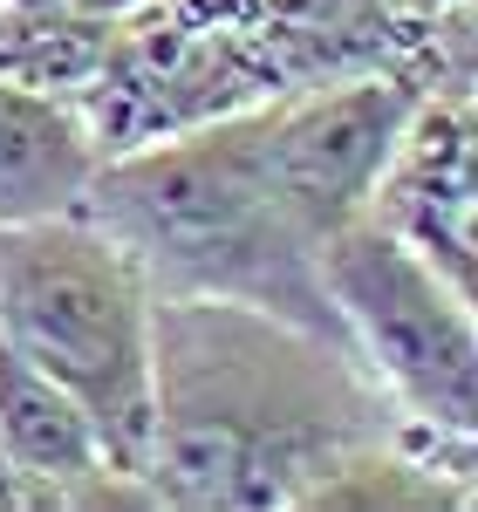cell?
<instances>
[{
	"instance_id": "cell-6",
	"label": "cell",
	"mask_w": 478,
	"mask_h": 512,
	"mask_svg": "<svg viewBox=\"0 0 478 512\" xmlns=\"http://www.w3.org/2000/svg\"><path fill=\"white\" fill-rule=\"evenodd\" d=\"M96 164H103V144L76 96L0 76V226L82 212Z\"/></svg>"
},
{
	"instance_id": "cell-3",
	"label": "cell",
	"mask_w": 478,
	"mask_h": 512,
	"mask_svg": "<svg viewBox=\"0 0 478 512\" xmlns=\"http://www.w3.org/2000/svg\"><path fill=\"white\" fill-rule=\"evenodd\" d=\"M0 342L55 376L123 478L151 451V280L82 212L0 226Z\"/></svg>"
},
{
	"instance_id": "cell-5",
	"label": "cell",
	"mask_w": 478,
	"mask_h": 512,
	"mask_svg": "<svg viewBox=\"0 0 478 512\" xmlns=\"http://www.w3.org/2000/svg\"><path fill=\"white\" fill-rule=\"evenodd\" d=\"M376 226L431 260L465 301H478V130L472 89H424L403 117L376 192L362 205Z\"/></svg>"
},
{
	"instance_id": "cell-1",
	"label": "cell",
	"mask_w": 478,
	"mask_h": 512,
	"mask_svg": "<svg viewBox=\"0 0 478 512\" xmlns=\"http://www.w3.org/2000/svg\"><path fill=\"white\" fill-rule=\"evenodd\" d=\"M390 444L424 437L342 335L226 294H151V451L137 472L151 506H321L335 478Z\"/></svg>"
},
{
	"instance_id": "cell-4",
	"label": "cell",
	"mask_w": 478,
	"mask_h": 512,
	"mask_svg": "<svg viewBox=\"0 0 478 512\" xmlns=\"http://www.w3.org/2000/svg\"><path fill=\"white\" fill-rule=\"evenodd\" d=\"M321 294L376 390L438 451L472 458L478 437V321L451 280L369 212L342 219L315 253Z\"/></svg>"
},
{
	"instance_id": "cell-7",
	"label": "cell",
	"mask_w": 478,
	"mask_h": 512,
	"mask_svg": "<svg viewBox=\"0 0 478 512\" xmlns=\"http://www.w3.org/2000/svg\"><path fill=\"white\" fill-rule=\"evenodd\" d=\"M0 512H62V499H55V485H41L0 451Z\"/></svg>"
},
{
	"instance_id": "cell-8",
	"label": "cell",
	"mask_w": 478,
	"mask_h": 512,
	"mask_svg": "<svg viewBox=\"0 0 478 512\" xmlns=\"http://www.w3.org/2000/svg\"><path fill=\"white\" fill-rule=\"evenodd\" d=\"M48 7L82 14V21H123V14H130V7H144V0H48Z\"/></svg>"
},
{
	"instance_id": "cell-9",
	"label": "cell",
	"mask_w": 478,
	"mask_h": 512,
	"mask_svg": "<svg viewBox=\"0 0 478 512\" xmlns=\"http://www.w3.org/2000/svg\"><path fill=\"white\" fill-rule=\"evenodd\" d=\"M410 14H444V7H465V0H403Z\"/></svg>"
},
{
	"instance_id": "cell-2",
	"label": "cell",
	"mask_w": 478,
	"mask_h": 512,
	"mask_svg": "<svg viewBox=\"0 0 478 512\" xmlns=\"http://www.w3.org/2000/svg\"><path fill=\"white\" fill-rule=\"evenodd\" d=\"M82 219L103 226L151 294H226L301 328L342 335L321 294V239L294 219L260 158L253 103L151 144L110 151L89 178Z\"/></svg>"
}]
</instances>
